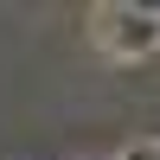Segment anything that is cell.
<instances>
[{"mask_svg":"<svg viewBox=\"0 0 160 160\" xmlns=\"http://www.w3.org/2000/svg\"><path fill=\"white\" fill-rule=\"evenodd\" d=\"M154 38H160L154 7H102V13H96V45H102V51H115V58H128V64L148 58Z\"/></svg>","mask_w":160,"mask_h":160,"instance_id":"1","label":"cell"},{"mask_svg":"<svg viewBox=\"0 0 160 160\" xmlns=\"http://www.w3.org/2000/svg\"><path fill=\"white\" fill-rule=\"evenodd\" d=\"M122 160H154V141H141L135 154H122Z\"/></svg>","mask_w":160,"mask_h":160,"instance_id":"2","label":"cell"}]
</instances>
